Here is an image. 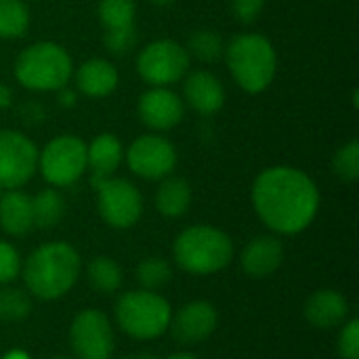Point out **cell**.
Returning a JSON list of instances; mask_svg holds the SVG:
<instances>
[{"mask_svg": "<svg viewBox=\"0 0 359 359\" xmlns=\"http://www.w3.org/2000/svg\"><path fill=\"white\" fill-rule=\"evenodd\" d=\"M38 170L53 187H69L86 172V143L69 133L53 137L38 151Z\"/></svg>", "mask_w": 359, "mask_h": 359, "instance_id": "obj_7", "label": "cell"}, {"mask_svg": "<svg viewBox=\"0 0 359 359\" xmlns=\"http://www.w3.org/2000/svg\"><path fill=\"white\" fill-rule=\"evenodd\" d=\"M172 311L164 297L154 290H133L118 299V326L133 339L151 341L168 330Z\"/></svg>", "mask_w": 359, "mask_h": 359, "instance_id": "obj_6", "label": "cell"}, {"mask_svg": "<svg viewBox=\"0 0 359 359\" xmlns=\"http://www.w3.org/2000/svg\"><path fill=\"white\" fill-rule=\"evenodd\" d=\"M72 78H74L78 93L90 99H103L111 95L120 84L118 67L111 61L101 59V57H93L80 63Z\"/></svg>", "mask_w": 359, "mask_h": 359, "instance_id": "obj_16", "label": "cell"}, {"mask_svg": "<svg viewBox=\"0 0 359 359\" xmlns=\"http://www.w3.org/2000/svg\"><path fill=\"white\" fill-rule=\"evenodd\" d=\"M118 359H158L151 353H137V355H126V358H118Z\"/></svg>", "mask_w": 359, "mask_h": 359, "instance_id": "obj_36", "label": "cell"}, {"mask_svg": "<svg viewBox=\"0 0 359 359\" xmlns=\"http://www.w3.org/2000/svg\"><path fill=\"white\" fill-rule=\"evenodd\" d=\"M32 215H34V227H38V229L57 227L65 217V200H63V196L53 187L38 191L32 198Z\"/></svg>", "mask_w": 359, "mask_h": 359, "instance_id": "obj_22", "label": "cell"}, {"mask_svg": "<svg viewBox=\"0 0 359 359\" xmlns=\"http://www.w3.org/2000/svg\"><path fill=\"white\" fill-rule=\"evenodd\" d=\"M0 227L13 236L23 238L34 229L32 196L21 189H6L0 194Z\"/></svg>", "mask_w": 359, "mask_h": 359, "instance_id": "obj_20", "label": "cell"}, {"mask_svg": "<svg viewBox=\"0 0 359 359\" xmlns=\"http://www.w3.org/2000/svg\"><path fill=\"white\" fill-rule=\"evenodd\" d=\"M122 160H124L122 141L111 133H101L90 143H86V170H90L93 183L114 177Z\"/></svg>", "mask_w": 359, "mask_h": 359, "instance_id": "obj_19", "label": "cell"}, {"mask_svg": "<svg viewBox=\"0 0 359 359\" xmlns=\"http://www.w3.org/2000/svg\"><path fill=\"white\" fill-rule=\"evenodd\" d=\"M11 103H13V90L6 84L0 82V109L11 107Z\"/></svg>", "mask_w": 359, "mask_h": 359, "instance_id": "obj_35", "label": "cell"}, {"mask_svg": "<svg viewBox=\"0 0 359 359\" xmlns=\"http://www.w3.org/2000/svg\"><path fill=\"white\" fill-rule=\"evenodd\" d=\"M332 170L334 175L345 183H355L359 179V141L351 139L332 158Z\"/></svg>", "mask_w": 359, "mask_h": 359, "instance_id": "obj_29", "label": "cell"}, {"mask_svg": "<svg viewBox=\"0 0 359 359\" xmlns=\"http://www.w3.org/2000/svg\"><path fill=\"white\" fill-rule=\"evenodd\" d=\"M137 44V27H126V29H105L103 32V46L111 55H126L135 48Z\"/></svg>", "mask_w": 359, "mask_h": 359, "instance_id": "obj_30", "label": "cell"}, {"mask_svg": "<svg viewBox=\"0 0 359 359\" xmlns=\"http://www.w3.org/2000/svg\"><path fill=\"white\" fill-rule=\"evenodd\" d=\"M36 172V143L21 130L0 128V189H21Z\"/></svg>", "mask_w": 359, "mask_h": 359, "instance_id": "obj_10", "label": "cell"}, {"mask_svg": "<svg viewBox=\"0 0 359 359\" xmlns=\"http://www.w3.org/2000/svg\"><path fill=\"white\" fill-rule=\"evenodd\" d=\"M29 8L23 0H0V38L17 40L29 29Z\"/></svg>", "mask_w": 359, "mask_h": 359, "instance_id": "obj_23", "label": "cell"}, {"mask_svg": "<svg viewBox=\"0 0 359 359\" xmlns=\"http://www.w3.org/2000/svg\"><path fill=\"white\" fill-rule=\"evenodd\" d=\"M170 278H172V269L160 257H149V259L141 261L137 267V282L143 286V290L156 292L162 286H166L170 282Z\"/></svg>", "mask_w": 359, "mask_h": 359, "instance_id": "obj_27", "label": "cell"}, {"mask_svg": "<svg viewBox=\"0 0 359 359\" xmlns=\"http://www.w3.org/2000/svg\"><path fill=\"white\" fill-rule=\"evenodd\" d=\"M139 120L154 133L179 126L185 118V103L170 86H149L137 101Z\"/></svg>", "mask_w": 359, "mask_h": 359, "instance_id": "obj_13", "label": "cell"}, {"mask_svg": "<svg viewBox=\"0 0 359 359\" xmlns=\"http://www.w3.org/2000/svg\"><path fill=\"white\" fill-rule=\"evenodd\" d=\"M57 95H59V101H61L63 107H74V105H76V99H78V97H76V93H74L69 86L57 90Z\"/></svg>", "mask_w": 359, "mask_h": 359, "instance_id": "obj_34", "label": "cell"}, {"mask_svg": "<svg viewBox=\"0 0 359 359\" xmlns=\"http://www.w3.org/2000/svg\"><path fill=\"white\" fill-rule=\"evenodd\" d=\"M191 206V187L183 177H164L156 191V208L166 219L183 217Z\"/></svg>", "mask_w": 359, "mask_h": 359, "instance_id": "obj_21", "label": "cell"}, {"mask_svg": "<svg viewBox=\"0 0 359 359\" xmlns=\"http://www.w3.org/2000/svg\"><path fill=\"white\" fill-rule=\"evenodd\" d=\"M80 255L67 242H48L36 248L23 265L27 290L42 299L55 301L67 294L80 276Z\"/></svg>", "mask_w": 359, "mask_h": 359, "instance_id": "obj_2", "label": "cell"}, {"mask_svg": "<svg viewBox=\"0 0 359 359\" xmlns=\"http://www.w3.org/2000/svg\"><path fill=\"white\" fill-rule=\"evenodd\" d=\"M99 21L105 29L137 27V4L135 0H99Z\"/></svg>", "mask_w": 359, "mask_h": 359, "instance_id": "obj_24", "label": "cell"}, {"mask_svg": "<svg viewBox=\"0 0 359 359\" xmlns=\"http://www.w3.org/2000/svg\"><path fill=\"white\" fill-rule=\"evenodd\" d=\"M2 359H29L25 353H21V351H11L8 355H4Z\"/></svg>", "mask_w": 359, "mask_h": 359, "instance_id": "obj_37", "label": "cell"}, {"mask_svg": "<svg viewBox=\"0 0 359 359\" xmlns=\"http://www.w3.org/2000/svg\"><path fill=\"white\" fill-rule=\"evenodd\" d=\"M240 263L250 278H267L284 263V246L276 236H257L244 246Z\"/></svg>", "mask_w": 359, "mask_h": 359, "instance_id": "obj_17", "label": "cell"}, {"mask_svg": "<svg viewBox=\"0 0 359 359\" xmlns=\"http://www.w3.org/2000/svg\"><path fill=\"white\" fill-rule=\"evenodd\" d=\"M265 6V0H233V15L242 23H252Z\"/></svg>", "mask_w": 359, "mask_h": 359, "instance_id": "obj_33", "label": "cell"}, {"mask_svg": "<svg viewBox=\"0 0 359 359\" xmlns=\"http://www.w3.org/2000/svg\"><path fill=\"white\" fill-rule=\"evenodd\" d=\"M225 63L233 82L248 95L267 90L278 72V53L273 42L257 32L236 34L225 44Z\"/></svg>", "mask_w": 359, "mask_h": 359, "instance_id": "obj_3", "label": "cell"}, {"mask_svg": "<svg viewBox=\"0 0 359 359\" xmlns=\"http://www.w3.org/2000/svg\"><path fill=\"white\" fill-rule=\"evenodd\" d=\"M219 324V313L208 301H194L183 305L175 318H170V332L181 345H196L206 341Z\"/></svg>", "mask_w": 359, "mask_h": 359, "instance_id": "obj_14", "label": "cell"}, {"mask_svg": "<svg viewBox=\"0 0 359 359\" xmlns=\"http://www.w3.org/2000/svg\"><path fill=\"white\" fill-rule=\"evenodd\" d=\"M185 48H187L189 57H196L204 63H212L223 57L225 40L215 29H198L189 36V42Z\"/></svg>", "mask_w": 359, "mask_h": 359, "instance_id": "obj_26", "label": "cell"}, {"mask_svg": "<svg viewBox=\"0 0 359 359\" xmlns=\"http://www.w3.org/2000/svg\"><path fill=\"white\" fill-rule=\"evenodd\" d=\"M69 345L78 359H111L114 330L99 309L80 311L69 326Z\"/></svg>", "mask_w": 359, "mask_h": 359, "instance_id": "obj_12", "label": "cell"}, {"mask_svg": "<svg viewBox=\"0 0 359 359\" xmlns=\"http://www.w3.org/2000/svg\"><path fill=\"white\" fill-rule=\"evenodd\" d=\"M32 301L19 288H0V322H21L29 316Z\"/></svg>", "mask_w": 359, "mask_h": 359, "instance_id": "obj_28", "label": "cell"}, {"mask_svg": "<svg viewBox=\"0 0 359 359\" xmlns=\"http://www.w3.org/2000/svg\"><path fill=\"white\" fill-rule=\"evenodd\" d=\"M15 80L32 93H57L69 86L74 61L65 46L42 40L25 46L13 65Z\"/></svg>", "mask_w": 359, "mask_h": 359, "instance_id": "obj_4", "label": "cell"}, {"mask_svg": "<svg viewBox=\"0 0 359 359\" xmlns=\"http://www.w3.org/2000/svg\"><path fill=\"white\" fill-rule=\"evenodd\" d=\"M339 358L359 359V320H351L339 334Z\"/></svg>", "mask_w": 359, "mask_h": 359, "instance_id": "obj_32", "label": "cell"}, {"mask_svg": "<svg viewBox=\"0 0 359 359\" xmlns=\"http://www.w3.org/2000/svg\"><path fill=\"white\" fill-rule=\"evenodd\" d=\"M172 255L183 271L194 276H210L231 263L233 244L225 231L212 225H191L177 236Z\"/></svg>", "mask_w": 359, "mask_h": 359, "instance_id": "obj_5", "label": "cell"}, {"mask_svg": "<svg viewBox=\"0 0 359 359\" xmlns=\"http://www.w3.org/2000/svg\"><path fill=\"white\" fill-rule=\"evenodd\" d=\"M183 103L202 116H212L225 105L223 82L208 69L187 72L183 78Z\"/></svg>", "mask_w": 359, "mask_h": 359, "instance_id": "obj_15", "label": "cell"}, {"mask_svg": "<svg viewBox=\"0 0 359 359\" xmlns=\"http://www.w3.org/2000/svg\"><path fill=\"white\" fill-rule=\"evenodd\" d=\"M303 313L311 326H316L320 330H332V328H339L341 324H345V320L349 316V303L339 290L324 288V290L313 292L307 299Z\"/></svg>", "mask_w": 359, "mask_h": 359, "instance_id": "obj_18", "label": "cell"}, {"mask_svg": "<svg viewBox=\"0 0 359 359\" xmlns=\"http://www.w3.org/2000/svg\"><path fill=\"white\" fill-rule=\"evenodd\" d=\"M252 206L259 219L276 233L305 231L320 210L316 181L294 166H269L252 183Z\"/></svg>", "mask_w": 359, "mask_h": 359, "instance_id": "obj_1", "label": "cell"}, {"mask_svg": "<svg viewBox=\"0 0 359 359\" xmlns=\"http://www.w3.org/2000/svg\"><path fill=\"white\" fill-rule=\"evenodd\" d=\"M151 4H158V6H166V4H172L175 0H149Z\"/></svg>", "mask_w": 359, "mask_h": 359, "instance_id": "obj_39", "label": "cell"}, {"mask_svg": "<svg viewBox=\"0 0 359 359\" xmlns=\"http://www.w3.org/2000/svg\"><path fill=\"white\" fill-rule=\"evenodd\" d=\"M166 359H198L196 355H191V353H175V355H170V358Z\"/></svg>", "mask_w": 359, "mask_h": 359, "instance_id": "obj_38", "label": "cell"}, {"mask_svg": "<svg viewBox=\"0 0 359 359\" xmlns=\"http://www.w3.org/2000/svg\"><path fill=\"white\" fill-rule=\"evenodd\" d=\"M93 185L97 189L99 215L109 227L128 229L141 219L143 198L135 183L120 177H107Z\"/></svg>", "mask_w": 359, "mask_h": 359, "instance_id": "obj_9", "label": "cell"}, {"mask_svg": "<svg viewBox=\"0 0 359 359\" xmlns=\"http://www.w3.org/2000/svg\"><path fill=\"white\" fill-rule=\"evenodd\" d=\"M50 359H69V358H50Z\"/></svg>", "mask_w": 359, "mask_h": 359, "instance_id": "obj_40", "label": "cell"}, {"mask_svg": "<svg viewBox=\"0 0 359 359\" xmlns=\"http://www.w3.org/2000/svg\"><path fill=\"white\" fill-rule=\"evenodd\" d=\"M88 284L101 292V294H114L122 284V271L120 265L109 257H97L86 267Z\"/></svg>", "mask_w": 359, "mask_h": 359, "instance_id": "obj_25", "label": "cell"}, {"mask_svg": "<svg viewBox=\"0 0 359 359\" xmlns=\"http://www.w3.org/2000/svg\"><path fill=\"white\" fill-rule=\"evenodd\" d=\"M189 53L181 42L160 38L145 44L135 61L137 74L149 86H172L189 72Z\"/></svg>", "mask_w": 359, "mask_h": 359, "instance_id": "obj_8", "label": "cell"}, {"mask_svg": "<svg viewBox=\"0 0 359 359\" xmlns=\"http://www.w3.org/2000/svg\"><path fill=\"white\" fill-rule=\"evenodd\" d=\"M124 158L130 172L145 181H162L177 166L175 145L158 133L137 137L124 151Z\"/></svg>", "mask_w": 359, "mask_h": 359, "instance_id": "obj_11", "label": "cell"}, {"mask_svg": "<svg viewBox=\"0 0 359 359\" xmlns=\"http://www.w3.org/2000/svg\"><path fill=\"white\" fill-rule=\"evenodd\" d=\"M19 273H21L19 252L11 244L0 240V284L13 282Z\"/></svg>", "mask_w": 359, "mask_h": 359, "instance_id": "obj_31", "label": "cell"}]
</instances>
